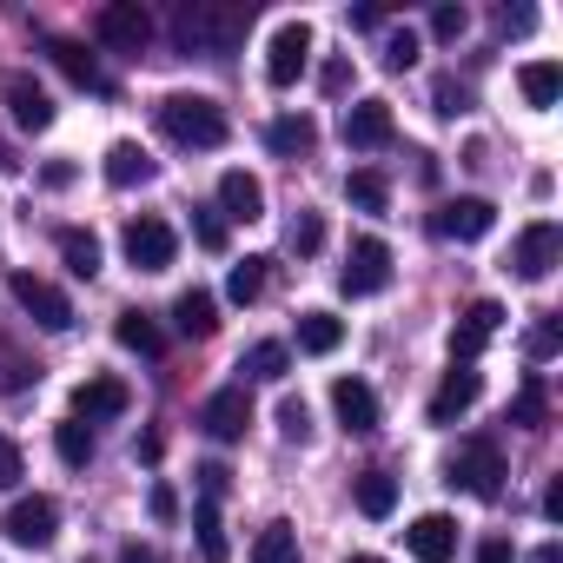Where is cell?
<instances>
[{
  "label": "cell",
  "mask_w": 563,
  "mask_h": 563,
  "mask_svg": "<svg viewBox=\"0 0 563 563\" xmlns=\"http://www.w3.org/2000/svg\"><path fill=\"white\" fill-rule=\"evenodd\" d=\"M173 252H179V239H173V225H166V219L140 212V219L126 225V258H133L140 272H166V265H173Z\"/></svg>",
  "instance_id": "13"
},
{
  "label": "cell",
  "mask_w": 563,
  "mask_h": 563,
  "mask_svg": "<svg viewBox=\"0 0 563 563\" xmlns=\"http://www.w3.org/2000/svg\"><path fill=\"white\" fill-rule=\"evenodd\" d=\"M34 372H27V358L21 352H8V345H0V391H21Z\"/></svg>",
  "instance_id": "45"
},
{
  "label": "cell",
  "mask_w": 563,
  "mask_h": 563,
  "mask_svg": "<svg viewBox=\"0 0 563 563\" xmlns=\"http://www.w3.org/2000/svg\"><path fill=\"white\" fill-rule=\"evenodd\" d=\"M477 563H517L510 537H484V543H477Z\"/></svg>",
  "instance_id": "50"
},
{
  "label": "cell",
  "mask_w": 563,
  "mask_h": 563,
  "mask_svg": "<svg viewBox=\"0 0 563 563\" xmlns=\"http://www.w3.org/2000/svg\"><path fill=\"white\" fill-rule=\"evenodd\" d=\"M252 563H299V530L292 523H265L252 543Z\"/></svg>",
  "instance_id": "30"
},
{
  "label": "cell",
  "mask_w": 563,
  "mask_h": 563,
  "mask_svg": "<svg viewBox=\"0 0 563 563\" xmlns=\"http://www.w3.org/2000/svg\"><path fill=\"white\" fill-rule=\"evenodd\" d=\"M278 438H286V444L312 438V405L306 398H278Z\"/></svg>",
  "instance_id": "36"
},
{
  "label": "cell",
  "mask_w": 563,
  "mask_h": 563,
  "mask_svg": "<svg viewBox=\"0 0 563 563\" xmlns=\"http://www.w3.org/2000/svg\"><path fill=\"white\" fill-rule=\"evenodd\" d=\"M41 179H47V186H74V166H67V159H54V166H41Z\"/></svg>",
  "instance_id": "52"
},
{
  "label": "cell",
  "mask_w": 563,
  "mask_h": 563,
  "mask_svg": "<svg viewBox=\"0 0 563 563\" xmlns=\"http://www.w3.org/2000/svg\"><path fill=\"white\" fill-rule=\"evenodd\" d=\"M517 87H523V100L543 113V107H556V93H563V67H556V60H530V67H517Z\"/></svg>",
  "instance_id": "26"
},
{
  "label": "cell",
  "mask_w": 563,
  "mask_h": 563,
  "mask_svg": "<svg viewBox=\"0 0 563 563\" xmlns=\"http://www.w3.org/2000/svg\"><path fill=\"white\" fill-rule=\"evenodd\" d=\"M530 563H563V543H537V550H530Z\"/></svg>",
  "instance_id": "54"
},
{
  "label": "cell",
  "mask_w": 563,
  "mask_h": 563,
  "mask_svg": "<svg viewBox=\"0 0 563 563\" xmlns=\"http://www.w3.org/2000/svg\"><path fill=\"white\" fill-rule=\"evenodd\" d=\"M14 299H21V312H27L41 332H67V325H74L67 292H60V286H47V278H34V272H14Z\"/></svg>",
  "instance_id": "8"
},
{
  "label": "cell",
  "mask_w": 563,
  "mask_h": 563,
  "mask_svg": "<svg viewBox=\"0 0 563 563\" xmlns=\"http://www.w3.org/2000/svg\"><path fill=\"white\" fill-rule=\"evenodd\" d=\"M490 225H497V206H490V199H444V206L431 212V232H438V239H457V245L484 239Z\"/></svg>",
  "instance_id": "12"
},
{
  "label": "cell",
  "mask_w": 563,
  "mask_h": 563,
  "mask_svg": "<svg viewBox=\"0 0 563 563\" xmlns=\"http://www.w3.org/2000/svg\"><path fill=\"white\" fill-rule=\"evenodd\" d=\"M60 258H67L74 278H100V239H93L87 225H67V232H60Z\"/></svg>",
  "instance_id": "27"
},
{
  "label": "cell",
  "mask_w": 563,
  "mask_h": 563,
  "mask_svg": "<svg viewBox=\"0 0 563 563\" xmlns=\"http://www.w3.org/2000/svg\"><path fill=\"white\" fill-rule=\"evenodd\" d=\"M286 245H292L299 258H312V252L325 245V219H319V212H299V219H292V232H286Z\"/></svg>",
  "instance_id": "37"
},
{
  "label": "cell",
  "mask_w": 563,
  "mask_h": 563,
  "mask_svg": "<svg viewBox=\"0 0 563 563\" xmlns=\"http://www.w3.org/2000/svg\"><path fill=\"white\" fill-rule=\"evenodd\" d=\"M464 27H471V14L464 8H431V41H464Z\"/></svg>",
  "instance_id": "41"
},
{
  "label": "cell",
  "mask_w": 563,
  "mask_h": 563,
  "mask_svg": "<svg viewBox=\"0 0 563 563\" xmlns=\"http://www.w3.org/2000/svg\"><path fill=\"white\" fill-rule=\"evenodd\" d=\"M339 345H345V319H332V312H299V352L332 358Z\"/></svg>",
  "instance_id": "24"
},
{
  "label": "cell",
  "mask_w": 563,
  "mask_h": 563,
  "mask_svg": "<svg viewBox=\"0 0 563 563\" xmlns=\"http://www.w3.org/2000/svg\"><path fill=\"white\" fill-rule=\"evenodd\" d=\"M497 27H504V34H530V27H537V8H504Z\"/></svg>",
  "instance_id": "47"
},
{
  "label": "cell",
  "mask_w": 563,
  "mask_h": 563,
  "mask_svg": "<svg viewBox=\"0 0 563 563\" xmlns=\"http://www.w3.org/2000/svg\"><path fill=\"white\" fill-rule=\"evenodd\" d=\"M345 563H385V556H365V550H358V556H345Z\"/></svg>",
  "instance_id": "55"
},
{
  "label": "cell",
  "mask_w": 563,
  "mask_h": 563,
  "mask_svg": "<svg viewBox=\"0 0 563 563\" xmlns=\"http://www.w3.org/2000/svg\"><path fill=\"white\" fill-rule=\"evenodd\" d=\"M146 179H153V153L133 146V140H113V146H107V186L126 192V186H146Z\"/></svg>",
  "instance_id": "22"
},
{
  "label": "cell",
  "mask_w": 563,
  "mask_h": 563,
  "mask_svg": "<svg viewBox=\"0 0 563 563\" xmlns=\"http://www.w3.org/2000/svg\"><path fill=\"white\" fill-rule=\"evenodd\" d=\"M159 133L173 140V146H192V153H212V146H225V113H219V100H206V93H166L159 100Z\"/></svg>",
  "instance_id": "2"
},
{
  "label": "cell",
  "mask_w": 563,
  "mask_h": 563,
  "mask_svg": "<svg viewBox=\"0 0 563 563\" xmlns=\"http://www.w3.org/2000/svg\"><path fill=\"white\" fill-rule=\"evenodd\" d=\"M54 451H60V464L87 471V464H93V431H87L80 418H67V424H54Z\"/></svg>",
  "instance_id": "33"
},
{
  "label": "cell",
  "mask_w": 563,
  "mask_h": 563,
  "mask_svg": "<svg viewBox=\"0 0 563 563\" xmlns=\"http://www.w3.org/2000/svg\"><path fill=\"white\" fill-rule=\"evenodd\" d=\"M405 543H411L418 563H451V556H457V523H451L444 510H424V517L405 530Z\"/></svg>",
  "instance_id": "19"
},
{
  "label": "cell",
  "mask_w": 563,
  "mask_h": 563,
  "mask_svg": "<svg viewBox=\"0 0 563 563\" xmlns=\"http://www.w3.org/2000/svg\"><path fill=\"white\" fill-rule=\"evenodd\" d=\"M265 265H272V258H239V265L225 272V299H232V306H252V299L265 292Z\"/></svg>",
  "instance_id": "32"
},
{
  "label": "cell",
  "mask_w": 563,
  "mask_h": 563,
  "mask_svg": "<svg viewBox=\"0 0 563 563\" xmlns=\"http://www.w3.org/2000/svg\"><path fill=\"white\" fill-rule=\"evenodd\" d=\"M0 530H8L14 543H27V550H47L54 537H60V504L54 497H14V510L8 517H0Z\"/></svg>",
  "instance_id": "7"
},
{
  "label": "cell",
  "mask_w": 563,
  "mask_h": 563,
  "mask_svg": "<svg viewBox=\"0 0 563 563\" xmlns=\"http://www.w3.org/2000/svg\"><path fill=\"white\" fill-rule=\"evenodd\" d=\"M120 563H159V550H146V543H126V550H120Z\"/></svg>",
  "instance_id": "53"
},
{
  "label": "cell",
  "mask_w": 563,
  "mask_h": 563,
  "mask_svg": "<svg viewBox=\"0 0 563 563\" xmlns=\"http://www.w3.org/2000/svg\"><path fill=\"white\" fill-rule=\"evenodd\" d=\"M345 199L365 206V212H385V206H391V186H385V173H352V179H345Z\"/></svg>",
  "instance_id": "35"
},
{
  "label": "cell",
  "mask_w": 563,
  "mask_h": 563,
  "mask_svg": "<svg viewBox=\"0 0 563 563\" xmlns=\"http://www.w3.org/2000/svg\"><path fill=\"white\" fill-rule=\"evenodd\" d=\"M245 424H252V398H245V385H225V391H212V398L199 405V431L219 438V444H239Z\"/></svg>",
  "instance_id": "10"
},
{
  "label": "cell",
  "mask_w": 563,
  "mask_h": 563,
  "mask_svg": "<svg viewBox=\"0 0 563 563\" xmlns=\"http://www.w3.org/2000/svg\"><path fill=\"white\" fill-rule=\"evenodd\" d=\"M192 239H199L206 252H225V219H219V206H192Z\"/></svg>",
  "instance_id": "39"
},
{
  "label": "cell",
  "mask_w": 563,
  "mask_h": 563,
  "mask_svg": "<svg viewBox=\"0 0 563 563\" xmlns=\"http://www.w3.org/2000/svg\"><path fill=\"white\" fill-rule=\"evenodd\" d=\"M173 325H179V339H212V332H219V299L199 292V286L179 292V299H173Z\"/></svg>",
  "instance_id": "21"
},
{
  "label": "cell",
  "mask_w": 563,
  "mask_h": 563,
  "mask_svg": "<svg viewBox=\"0 0 563 563\" xmlns=\"http://www.w3.org/2000/svg\"><path fill=\"white\" fill-rule=\"evenodd\" d=\"M543 517L563 523V477H550V490H543Z\"/></svg>",
  "instance_id": "51"
},
{
  "label": "cell",
  "mask_w": 563,
  "mask_h": 563,
  "mask_svg": "<svg viewBox=\"0 0 563 563\" xmlns=\"http://www.w3.org/2000/svg\"><path fill=\"white\" fill-rule=\"evenodd\" d=\"M358 510L365 517H391L398 510V477L391 471H365L358 477Z\"/></svg>",
  "instance_id": "29"
},
{
  "label": "cell",
  "mask_w": 563,
  "mask_h": 563,
  "mask_svg": "<svg viewBox=\"0 0 563 563\" xmlns=\"http://www.w3.org/2000/svg\"><path fill=\"white\" fill-rule=\"evenodd\" d=\"M47 54H54V67H60L74 87H87V93H107V74H100V60H93L87 47H74V41H47Z\"/></svg>",
  "instance_id": "23"
},
{
  "label": "cell",
  "mask_w": 563,
  "mask_h": 563,
  "mask_svg": "<svg viewBox=\"0 0 563 563\" xmlns=\"http://www.w3.org/2000/svg\"><path fill=\"white\" fill-rule=\"evenodd\" d=\"M431 100H438V113H444V120H457V113H471V87H464V80H451V74H444V80L431 87Z\"/></svg>",
  "instance_id": "40"
},
{
  "label": "cell",
  "mask_w": 563,
  "mask_h": 563,
  "mask_svg": "<svg viewBox=\"0 0 563 563\" xmlns=\"http://www.w3.org/2000/svg\"><path fill=\"white\" fill-rule=\"evenodd\" d=\"M219 219H239V225H252V219H265V186L252 179V173H219Z\"/></svg>",
  "instance_id": "20"
},
{
  "label": "cell",
  "mask_w": 563,
  "mask_h": 563,
  "mask_svg": "<svg viewBox=\"0 0 563 563\" xmlns=\"http://www.w3.org/2000/svg\"><path fill=\"white\" fill-rule=\"evenodd\" d=\"M0 100H8L21 133H47L54 126V100H47V87L34 74H8V80H0Z\"/></svg>",
  "instance_id": "11"
},
{
  "label": "cell",
  "mask_w": 563,
  "mask_h": 563,
  "mask_svg": "<svg viewBox=\"0 0 563 563\" xmlns=\"http://www.w3.org/2000/svg\"><path fill=\"white\" fill-rule=\"evenodd\" d=\"M192 530H199V556H206V563H225V556H232V543H225V530H219V504H212V497L192 510Z\"/></svg>",
  "instance_id": "34"
},
{
  "label": "cell",
  "mask_w": 563,
  "mask_h": 563,
  "mask_svg": "<svg viewBox=\"0 0 563 563\" xmlns=\"http://www.w3.org/2000/svg\"><path fill=\"white\" fill-rule=\"evenodd\" d=\"M477 398H484V378H477L471 365H451V372H444V385L431 391L424 418H431V424H451V418H464V411H471Z\"/></svg>",
  "instance_id": "16"
},
{
  "label": "cell",
  "mask_w": 563,
  "mask_h": 563,
  "mask_svg": "<svg viewBox=\"0 0 563 563\" xmlns=\"http://www.w3.org/2000/svg\"><path fill=\"white\" fill-rule=\"evenodd\" d=\"M391 140H398V120H391L385 100L345 107V146H352V153H378V146H391Z\"/></svg>",
  "instance_id": "15"
},
{
  "label": "cell",
  "mask_w": 563,
  "mask_h": 563,
  "mask_svg": "<svg viewBox=\"0 0 563 563\" xmlns=\"http://www.w3.org/2000/svg\"><path fill=\"white\" fill-rule=\"evenodd\" d=\"M265 146H272V153H312V146H319V126H312L306 113H278V120L265 126Z\"/></svg>",
  "instance_id": "25"
},
{
  "label": "cell",
  "mask_w": 563,
  "mask_h": 563,
  "mask_svg": "<svg viewBox=\"0 0 563 563\" xmlns=\"http://www.w3.org/2000/svg\"><path fill=\"white\" fill-rule=\"evenodd\" d=\"M192 477H199V490H206L212 504H219V497H225V484H232V471H225V464H199Z\"/></svg>",
  "instance_id": "46"
},
{
  "label": "cell",
  "mask_w": 563,
  "mask_h": 563,
  "mask_svg": "<svg viewBox=\"0 0 563 563\" xmlns=\"http://www.w3.org/2000/svg\"><path fill=\"white\" fill-rule=\"evenodd\" d=\"M252 27V8H232V0H186L173 8V41L186 54H232Z\"/></svg>",
  "instance_id": "1"
},
{
  "label": "cell",
  "mask_w": 563,
  "mask_h": 563,
  "mask_svg": "<svg viewBox=\"0 0 563 563\" xmlns=\"http://www.w3.org/2000/svg\"><path fill=\"white\" fill-rule=\"evenodd\" d=\"M306 60H312V27L306 21H286V27L272 34V47H265V80L272 87H292L306 74Z\"/></svg>",
  "instance_id": "9"
},
{
  "label": "cell",
  "mask_w": 563,
  "mask_h": 563,
  "mask_svg": "<svg viewBox=\"0 0 563 563\" xmlns=\"http://www.w3.org/2000/svg\"><path fill=\"white\" fill-rule=\"evenodd\" d=\"M556 265H563V225L556 219H530L517 232V245H510V272L537 286V278H550Z\"/></svg>",
  "instance_id": "3"
},
{
  "label": "cell",
  "mask_w": 563,
  "mask_h": 563,
  "mask_svg": "<svg viewBox=\"0 0 563 563\" xmlns=\"http://www.w3.org/2000/svg\"><path fill=\"white\" fill-rule=\"evenodd\" d=\"M497 325H504V306L497 299H477V306H464V319L451 325V365H471L490 339H497Z\"/></svg>",
  "instance_id": "14"
},
{
  "label": "cell",
  "mask_w": 563,
  "mask_h": 563,
  "mask_svg": "<svg viewBox=\"0 0 563 563\" xmlns=\"http://www.w3.org/2000/svg\"><path fill=\"white\" fill-rule=\"evenodd\" d=\"M391 286V245L385 239H352L345 252V272H339V292L345 299H372Z\"/></svg>",
  "instance_id": "4"
},
{
  "label": "cell",
  "mask_w": 563,
  "mask_h": 563,
  "mask_svg": "<svg viewBox=\"0 0 563 563\" xmlns=\"http://www.w3.org/2000/svg\"><path fill=\"white\" fill-rule=\"evenodd\" d=\"M146 504H153V517H159V523H173V517H179V497H173V484H153V497H146Z\"/></svg>",
  "instance_id": "49"
},
{
  "label": "cell",
  "mask_w": 563,
  "mask_h": 563,
  "mask_svg": "<svg viewBox=\"0 0 563 563\" xmlns=\"http://www.w3.org/2000/svg\"><path fill=\"white\" fill-rule=\"evenodd\" d=\"M27 477V464H21V444L8 438V431H0V490H8V484H21Z\"/></svg>",
  "instance_id": "44"
},
{
  "label": "cell",
  "mask_w": 563,
  "mask_h": 563,
  "mask_svg": "<svg viewBox=\"0 0 563 563\" xmlns=\"http://www.w3.org/2000/svg\"><path fill=\"white\" fill-rule=\"evenodd\" d=\"M319 87H325V93H345V87H352V60H325Z\"/></svg>",
  "instance_id": "48"
},
{
  "label": "cell",
  "mask_w": 563,
  "mask_h": 563,
  "mask_svg": "<svg viewBox=\"0 0 563 563\" xmlns=\"http://www.w3.org/2000/svg\"><path fill=\"white\" fill-rule=\"evenodd\" d=\"M93 34L113 47V54H140L153 41V14L140 8V0H107V8L93 14Z\"/></svg>",
  "instance_id": "6"
},
{
  "label": "cell",
  "mask_w": 563,
  "mask_h": 563,
  "mask_svg": "<svg viewBox=\"0 0 563 563\" xmlns=\"http://www.w3.org/2000/svg\"><path fill=\"white\" fill-rule=\"evenodd\" d=\"M411 60H418V34H411V27H398V34L385 41V67H391V74H405Z\"/></svg>",
  "instance_id": "42"
},
{
  "label": "cell",
  "mask_w": 563,
  "mask_h": 563,
  "mask_svg": "<svg viewBox=\"0 0 563 563\" xmlns=\"http://www.w3.org/2000/svg\"><path fill=\"white\" fill-rule=\"evenodd\" d=\"M239 372H245V378H265V385H272V378H286V372H292V352L278 345V339H265V345H252V352L239 358Z\"/></svg>",
  "instance_id": "31"
},
{
  "label": "cell",
  "mask_w": 563,
  "mask_h": 563,
  "mask_svg": "<svg viewBox=\"0 0 563 563\" xmlns=\"http://www.w3.org/2000/svg\"><path fill=\"white\" fill-rule=\"evenodd\" d=\"M451 484H464L471 497H497L504 490V451L490 438H464L451 457Z\"/></svg>",
  "instance_id": "5"
},
{
  "label": "cell",
  "mask_w": 563,
  "mask_h": 563,
  "mask_svg": "<svg viewBox=\"0 0 563 563\" xmlns=\"http://www.w3.org/2000/svg\"><path fill=\"white\" fill-rule=\"evenodd\" d=\"M133 405V391L120 385V378H80L74 385V418L80 424H107V418H120Z\"/></svg>",
  "instance_id": "18"
},
{
  "label": "cell",
  "mask_w": 563,
  "mask_h": 563,
  "mask_svg": "<svg viewBox=\"0 0 563 563\" xmlns=\"http://www.w3.org/2000/svg\"><path fill=\"white\" fill-rule=\"evenodd\" d=\"M556 345H563V332H556V319H550V312H543V319H537V325H530V339H523V352H530V358H550V352H556Z\"/></svg>",
  "instance_id": "43"
},
{
  "label": "cell",
  "mask_w": 563,
  "mask_h": 563,
  "mask_svg": "<svg viewBox=\"0 0 563 563\" xmlns=\"http://www.w3.org/2000/svg\"><path fill=\"white\" fill-rule=\"evenodd\" d=\"M113 339H120L126 352H140V358H159V352H166V332H159V325H153L146 312H120Z\"/></svg>",
  "instance_id": "28"
},
{
  "label": "cell",
  "mask_w": 563,
  "mask_h": 563,
  "mask_svg": "<svg viewBox=\"0 0 563 563\" xmlns=\"http://www.w3.org/2000/svg\"><path fill=\"white\" fill-rule=\"evenodd\" d=\"M332 411L352 438H372L378 431V391L365 378H332Z\"/></svg>",
  "instance_id": "17"
},
{
  "label": "cell",
  "mask_w": 563,
  "mask_h": 563,
  "mask_svg": "<svg viewBox=\"0 0 563 563\" xmlns=\"http://www.w3.org/2000/svg\"><path fill=\"white\" fill-rule=\"evenodd\" d=\"M543 411H550V405H543V378H530V385L517 391V405H510V424L537 431V424H543Z\"/></svg>",
  "instance_id": "38"
}]
</instances>
